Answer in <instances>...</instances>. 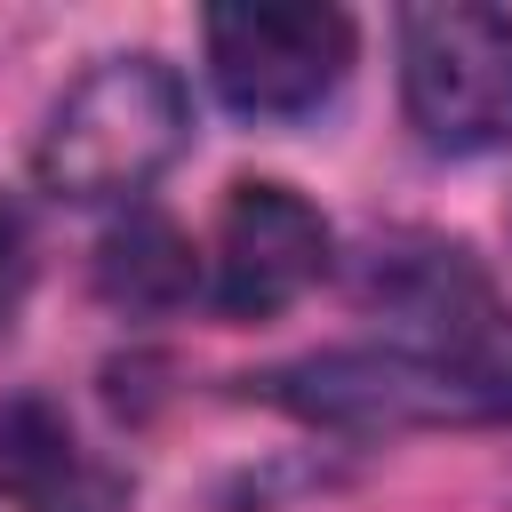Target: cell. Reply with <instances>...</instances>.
<instances>
[{
  "mask_svg": "<svg viewBox=\"0 0 512 512\" xmlns=\"http://www.w3.org/2000/svg\"><path fill=\"white\" fill-rule=\"evenodd\" d=\"M32 272H40V240H32V216L16 192H0V328L24 312L32 296Z\"/></svg>",
  "mask_w": 512,
  "mask_h": 512,
  "instance_id": "cell-8",
  "label": "cell"
},
{
  "mask_svg": "<svg viewBox=\"0 0 512 512\" xmlns=\"http://www.w3.org/2000/svg\"><path fill=\"white\" fill-rule=\"evenodd\" d=\"M216 96L248 120H296L352 72L344 8H216L208 16Z\"/></svg>",
  "mask_w": 512,
  "mask_h": 512,
  "instance_id": "cell-4",
  "label": "cell"
},
{
  "mask_svg": "<svg viewBox=\"0 0 512 512\" xmlns=\"http://www.w3.org/2000/svg\"><path fill=\"white\" fill-rule=\"evenodd\" d=\"M328 272V216L272 176L224 192L208 232V296L224 320H272Z\"/></svg>",
  "mask_w": 512,
  "mask_h": 512,
  "instance_id": "cell-5",
  "label": "cell"
},
{
  "mask_svg": "<svg viewBox=\"0 0 512 512\" xmlns=\"http://www.w3.org/2000/svg\"><path fill=\"white\" fill-rule=\"evenodd\" d=\"M184 144H192V96L176 64H160L152 48H128V56H96L48 104L32 176L72 208H128L176 168Z\"/></svg>",
  "mask_w": 512,
  "mask_h": 512,
  "instance_id": "cell-2",
  "label": "cell"
},
{
  "mask_svg": "<svg viewBox=\"0 0 512 512\" xmlns=\"http://www.w3.org/2000/svg\"><path fill=\"white\" fill-rule=\"evenodd\" d=\"M0 496L16 512H128V472H112L56 400H0Z\"/></svg>",
  "mask_w": 512,
  "mask_h": 512,
  "instance_id": "cell-6",
  "label": "cell"
},
{
  "mask_svg": "<svg viewBox=\"0 0 512 512\" xmlns=\"http://www.w3.org/2000/svg\"><path fill=\"white\" fill-rule=\"evenodd\" d=\"M200 288V256L192 240L152 216V208H128L104 240H96V296L120 304V312H168Z\"/></svg>",
  "mask_w": 512,
  "mask_h": 512,
  "instance_id": "cell-7",
  "label": "cell"
},
{
  "mask_svg": "<svg viewBox=\"0 0 512 512\" xmlns=\"http://www.w3.org/2000/svg\"><path fill=\"white\" fill-rule=\"evenodd\" d=\"M400 104L432 152L512 144V16L504 8H408L400 16Z\"/></svg>",
  "mask_w": 512,
  "mask_h": 512,
  "instance_id": "cell-3",
  "label": "cell"
},
{
  "mask_svg": "<svg viewBox=\"0 0 512 512\" xmlns=\"http://www.w3.org/2000/svg\"><path fill=\"white\" fill-rule=\"evenodd\" d=\"M256 400L336 432H424V424H512V328L448 344H344L248 376Z\"/></svg>",
  "mask_w": 512,
  "mask_h": 512,
  "instance_id": "cell-1",
  "label": "cell"
}]
</instances>
